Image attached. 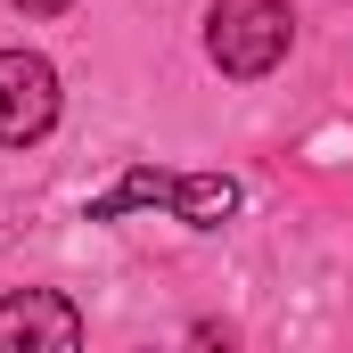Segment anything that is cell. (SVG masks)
Here are the masks:
<instances>
[{
    "instance_id": "2",
    "label": "cell",
    "mask_w": 353,
    "mask_h": 353,
    "mask_svg": "<svg viewBox=\"0 0 353 353\" xmlns=\"http://www.w3.org/2000/svg\"><path fill=\"white\" fill-rule=\"evenodd\" d=\"M288 41H296L288 0H214V17H205V58L222 74H239V83L271 74L288 58Z\"/></svg>"
},
{
    "instance_id": "1",
    "label": "cell",
    "mask_w": 353,
    "mask_h": 353,
    "mask_svg": "<svg viewBox=\"0 0 353 353\" xmlns=\"http://www.w3.org/2000/svg\"><path fill=\"white\" fill-rule=\"evenodd\" d=\"M148 205L181 214L189 230H222L239 214V181L230 173H157V165H132L107 197H90L83 222H123V214H148Z\"/></svg>"
},
{
    "instance_id": "3",
    "label": "cell",
    "mask_w": 353,
    "mask_h": 353,
    "mask_svg": "<svg viewBox=\"0 0 353 353\" xmlns=\"http://www.w3.org/2000/svg\"><path fill=\"white\" fill-rule=\"evenodd\" d=\"M58 123V66L41 50H0V148H33Z\"/></svg>"
},
{
    "instance_id": "5",
    "label": "cell",
    "mask_w": 353,
    "mask_h": 353,
    "mask_svg": "<svg viewBox=\"0 0 353 353\" xmlns=\"http://www.w3.org/2000/svg\"><path fill=\"white\" fill-rule=\"evenodd\" d=\"M25 17H58V8H74V0H17Z\"/></svg>"
},
{
    "instance_id": "4",
    "label": "cell",
    "mask_w": 353,
    "mask_h": 353,
    "mask_svg": "<svg viewBox=\"0 0 353 353\" xmlns=\"http://www.w3.org/2000/svg\"><path fill=\"white\" fill-rule=\"evenodd\" d=\"M74 353L83 345V312L58 296V288H17L0 296V353Z\"/></svg>"
}]
</instances>
